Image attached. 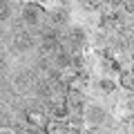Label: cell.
Masks as SVG:
<instances>
[{
  "label": "cell",
  "mask_w": 134,
  "mask_h": 134,
  "mask_svg": "<svg viewBox=\"0 0 134 134\" xmlns=\"http://www.w3.org/2000/svg\"><path fill=\"white\" fill-rule=\"evenodd\" d=\"M25 134H49V132L43 127H29V130H25Z\"/></svg>",
  "instance_id": "cell-11"
},
{
  "label": "cell",
  "mask_w": 134,
  "mask_h": 134,
  "mask_svg": "<svg viewBox=\"0 0 134 134\" xmlns=\"http://www.w3.org/2000/svg\"><path fill=\"white\" fill-rule=\"evenodd\" d=\"M98 85H100V90H103V92H114L116 90V81H110V78H103Z\"/></svg>",
  "instance_id": "cell-8"
},
{
  "label": "cell",
  "mask_w": 134,
  "mask_h": 134,
  "mask_svg": "<svg viewBox=\"0 0 134 134\" xmlns=\"http://www.w3.org/2000/svg\"><path fill=\"white\" fill-rule=\"evenodd\" d=\"M65 107L69 114H78L83 110V94L78 90H67L65 92Z\"/></svg>",
  "instance_id": "cell-4"
},
{
  "label": "cell",
  "mask_w": 134,
  "mask_h": 134,
  "mask_svg": "<svg viewBox=\"0 0 134 134\" xmlns=\"http://www.w3.org/2000/svg\"><path fill=\"white\" fill-rule=\"evenodd\" d=\"M27 2H40V0H27Z\"/></svg>",
  "instance_id": "cell-13"
},
{
  "label": "cell",
  "mask_w": 134,
  "mask_h": 134,
  "mask_svg": "<svg viewBox=\"0 0 134 134\" xmlns=\"http://www.w3.org/2000/svg\"><path fill=\"white\" fill-rule=\"evenodd\" d=\"M52 18H54V23H67V9H58V11H54L52 14Z\"/></svg>",
  "instance_id": "cell-9"
},
{
  "label": "cell",
  "mask_w": 134,
  "mask_h": 134,
  "mask_svg": "<svg viewBox=\"0 0 134 134\" xmlns=\"http://www.w3.org/2000/svg\"><path fill=\"white\" fill-rule=\"evenodd\" d=\"M9 14H11L9 2H7V0H2V20H7V18H9Z\"/></svg>",
  "instance_id": "cell-10"
},
{
  "label": "cell",
  "mask_w": 134,
  "mask_h": 134,
  "mask_svg": "<svg viewBox=\"0 0 134 134\" xmlns=\"http://www.w3.org/2000/svg\"><path fill=\"white\" fill-rule=\"evenodd\" d=\"M2 134H11V132H7V130H5V132H2Z\"/></svg>",
  "instance_id": "cell-14"
},
{
  "label": "cell",
  "mask_w": 134,
  "mask_h": 134,
  "mask_svg": "<svg viewBox=\"0 0 134 134\" xmlns=\"http://www.w3.org/2000/svg\"><path fill=\"white\" fill-rule=\"evenodd\" d=\"M31 36H27V34H20L18 38H16V49H20V52H25V49L31 47Z\"/></svg>",
  "instance_id": "cell-7"
},
{
  "label": "cell",
  "mask_w": 134,
  "mask_h": 134,
  "mask_svg": "<svg viewBox=\"0 0 134 134\" xmlns=\"http://www.w3.org/2000/svg\"><path fill=\"white\" fill-rule=\"evenodd\" d=\"M23 23L29 25V27H38L40 23L45 20V7L40 2H25L23 7Z\"/></svg>",
  "instance_id": "cell-1"
},
{
  "label": "cell",
  "mask_w": 134,
  "mask_h": 134,
  "mask_svg": "<svg viewBox=\"0 0 134 134\" xmlns=\"http://www.w3.org/2000/svg\"><path fill=\"white\" fill-rule=\"evenodd\" d=\"M69 45H76V47L78 45H81V47L85 45V31H83L81 27H72L69 29Z\"/></svg>",
  "instance_id": "cell-6"
},
{
  "label": "cell",
  "mask_w": 134,
  "mask_h": 134,
  "mask_svg": "<svg viewBox=\"0 0 134 134\" xmlns=\"http://www.w3.org/2000/svg\"><path fill=\"white\" fill-rule=\"evenodd\" d=\"M119 85L123 87V90H130L134 92V69H123L119 76Z\"/></svg>",
  "instance_id": "cell-5"
},
{
  "label": "cell",
  "mask_w": 134,
  "mask_h": 134,
  "mask_svg": "<svg viewBox=\"0 0 134 134\" xmlns=\"http://www.w3.org/2000/svg\"><path fill=\"white\" fill-rule=\"evenodd\" d=\"M58 134H81V130H69V127H63Z\"/></svg>",
  "instance_id": "cell-12"
},
{
  "label": "cell",
  "mask_w": 134,
  "mask_h": 134,
  "mask_svg": "<svg viewBox=\"0 0 134 134\" xmlns=\"http://www.w3.org/2000/svg\"><path fill=\"white\" fill-rule=\"evenodd\" d=\"M25 121L29 123V127H43V130H47L49 123H52V116H49L47 112H43V110H29L27 114H25Z\"/></svg>",
  "instance_id": "cell-2"
},
{
  "label": "cell",
  "mask_w": 134,
  "mask_h": 134,
  "mask_svg": "<svg viewBox=\"0 0 134 134\" xmlns=\"http://www.w3.org/2000/svg\"><path fill=\"white\" fill-rule=\"evenodd\" d=\"M85 121L92 125V127H100V125L107 121V112L98 105H90L85 110Z\"/></svg>",
  "instance_id": "cell-3"
}]
</instances>
